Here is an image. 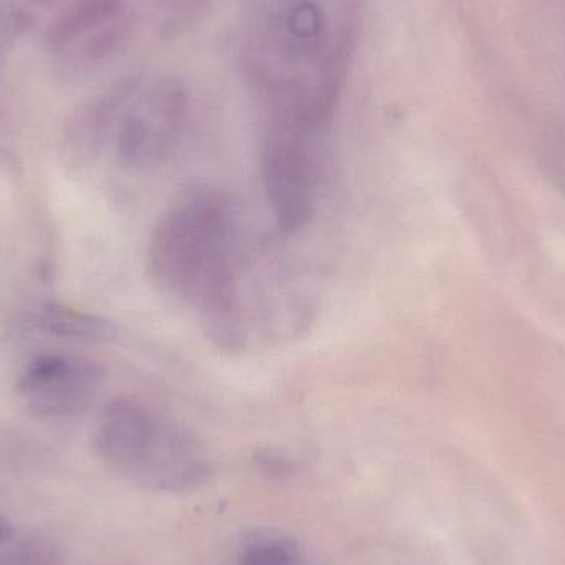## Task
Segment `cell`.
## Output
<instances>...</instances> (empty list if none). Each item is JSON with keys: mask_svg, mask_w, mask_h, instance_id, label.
<instances>
[{"mask_svg": "<svg viewBox=\"0 0 565 565\" xmlns=\"http://www.w3.org/2000/svg\"><path fill=\"white\" fill-rule=\"evenodd\" d=\"M364 17L365 0H244L238 66L267 122L329 131Z\"/></svg>", "mask_w": 565, "mask_h": 565, "instance_id": "obj_1", "label": "cell"}, {"mask_svg": "<svg viewBox=\"0 0 565 565\" xmlns=\"http://www.w3.org/2000/svg\"><path fill=\"white\" fill-rule=\"evenodd\" d=\"M238 212L211 185L179 195L159 218L149 244V271L162 292L189 309L205 338L222 351L247 341L238 285Z\"/></svg>", "mask_w": 565, "mask_h": 565, "instance_id": "obj_2", "label": "cell"}, {"mask_svg": "<svg viewBox=\"0 0 565 565\" xmlns=\"http://www.w3.org/2000/svg\"><path fill=\"white\" fill-rule=\"evenodd\" d=\"M98 444L115 467L149 490L192 493L214 477L211 451L195 431L136 402L108 408Z\"/></svg>", "mask_w": 565, "mask_h": 565, "instance_id": "obj_3", "label": "cell"}, {"mask_svg": "<svg viewBox=\"0 0 565 565\" xmlns=\"http://www.w3.org/2000/svg\"><path fill=\"white\" fill-rule=\"evenodd\" d=\"M191 116V89L179 76H125L113 125L119 161L141 171L161 168L184 142Z\"/></svg>", "mask_w": 565, "mask_h": 565, "instance_id": "obj_4", "label": "cell"}, {"mask_svg": "<svg viewBox=\"0 0 565 565\" xmlns=\"http://www.w3.org/2000/svg\"><path fill=\"white\" fill-rule=\"evenodd\" d=\"M326 135L265 125L262 181L281 234H296L315 217Z\"/></svg>", "mask_w": 565, "mask_h": 565, "instance_id": "obj_5", "label": "cell"}, {"mask_svg": "<svg viewBox=\"0 0 565 565\" xmlns=\"http://www.w3.org/2000/svg\"><path fill=\"white\" fill-rule=\"evenodd\" d=\"M102 379V369L93 362L43 355L26 369L19 391L36 404H63L70 397L73 401L85 397L95 391Z\"/></svg>", "mask_w": 565, "mask_h": 565, "instance_id": "obj_6", "label": "cell"}, {"mask_svg": "<svg viewBox=\"0 0 565 565\" xmlns=\"http://www.w3.org/2000/svg\"><path fill=\"white\" fill-rule=\"evenodd\" d=\"M132 19L138 17L128 0H76L50 25L45 43L50 52H66L95 33Z\"/></svg>", "mask_w": 565, "mask_h": 565, "instance_id": "obj_7", "label": "cell"}, {"mask_svg": "<svg viewBox=\"0 0 565 565\" xmlns=\"http://www.w3.org/2000/svg\"><path fill=\"white\" fill-rule=\"evenodd\" d=\"M235 565H322L318 554L296 534L278 527L252 531L242 541Z\"/></svg>", "mask_w": 565, "mask_h": 565, "instance_id": "obj_8", "label": "cell"}, {"mask_svg": "<svg viewBox=\"0 0 565 565\" xmlns=\"http://www.w3.org/2000/svg\"><path fill=\"white\" fill-rule=\"evenodd\" d=\"M40 328L58 338L106 342L116 338V328L108 319L76 311L60 305H49L40 315Z\"/></svg>", "mask_w": 565, "mask_h": 565, "instance_id": "obj_9", "label": "cell"}, {"mask_svg": "<svg viewBox=\"0 0 565 565\" xmlns=\"http://www.w3.org/2000/svg\"><path fill=\"white\" fill-rule=\"evenodd\" d=\"M217 0H151L154 25L162 36H179L201 23Z\"/></svg>", "mask_w": 565, "mask_h": 565, "instance_id": "obj_10", "label": "cell"}, {"mask_svg": "<svg viewBox=\"0 0 565 565\" xmlns=\"http://www.w3.org/2000/svg\"><path fill=\"white\" fill-rule=\"evenodd\" d=\"M7 534H9V530H7V526H2V524H0V543L6 540Z\"/></svg>", "mask_w": 565, "mask_h": 565, "instance_id": "obj_11", "label": "cell"}, {"mask_svg": "<svg viewBox=\"0 0 565 565\" xmlns=\"http://www.w3.org/2000/svg\"><path fill=\"white\" fill-rule=\"evenodd\" d=\"M32 2H40V3H42V2H49V0H32Z\"/></svg>", "mask_w": 565, "mask_h": 565, "instance_id": "obj_12", "label": "cell"}]
</instances>
